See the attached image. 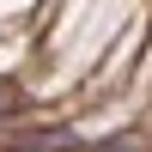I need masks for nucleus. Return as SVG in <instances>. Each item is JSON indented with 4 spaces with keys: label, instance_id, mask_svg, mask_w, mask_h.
<instances>
[{
    "label": "nucleus",
    "instance_id": "1",
    "mask_svg": "<svg viewBox=\"0 0 152 152\" xmlns=\"http://www.w3.org/2000/svg\"><path fill=\"white\" fill-rule=\"evenodd\" d=\"M91 152H140V140H134V134H116V140H97Z\"/></svg>",
    "mask_w": 152,
    "mask_h": 152
}]
</instances>
